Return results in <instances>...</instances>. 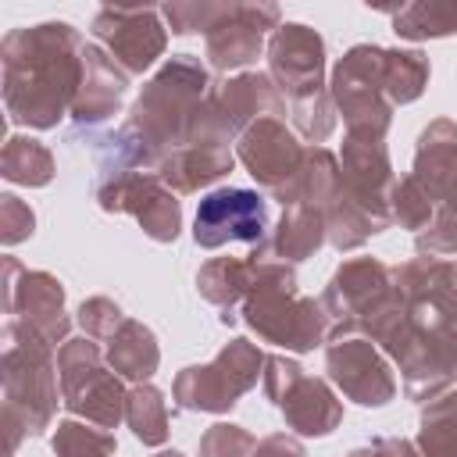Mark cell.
<instances>
[{"instance_id": "cell-1", "label": "cell", "mask_w": 457, "mask_h": 457, "mask_svg": "<svg viewBox=\"0 0 457 457\" xmlns=\"http://www.w3.org/2000/svg\"><path fill=\"white\" fill-rule=\"evenodd\" d=\"M264 204L250 189H218L196 207V239L218 246L225 239H261Z\"/></svg>"}]
</instances>
